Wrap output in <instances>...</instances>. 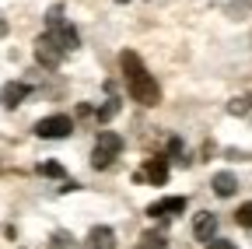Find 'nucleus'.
I'll use <instances>...</instances> for the list:
<instances>
[{
    "mask_svg": "<svg viewBox=\"0 0 252 249\" xmlns=\"http://www.w3.org/2000/svg\"><path fill=\"white\" fill-rule=\"evenodd\" d=\"M63 56H67V53L60 49V42H56L49 32L35 39V60H39L42 67H60V60H63Z\"/></svg>",
    "mask_w": 252,
    "mask_h": 249,
    "instance_id": "nucleus-4",
    "label": "nucleus"
},
{
    "mask_svg": "<svg viewBox=\"0 0 252 249\" xmlns=\"http://www.w3.org/2000/svg\"><path fill=\"white\" fill-rule=\"evenodd\" d=\"M207 249H238V246H231V242H224V239H214V242H207Z\"/></svg>",
    "mask_w": 252,
    "mask_h": 249,
    "instance_id": "nucleus-18",
    "label": "nucleus"
},
{
    "mask_svg": "<svg viewBox=\"0 0 252 249\" xmlns=\"http://www.w3.org/2000/svg\"><path fill=\"white\" fill-rule=\"evenodd\" d=\"M186 211V197H165V200H154L151 207H147V214L151 217H175V214H182Z\"/></svg>",
    "mask_w": 252,
    "mask_h": 249,
    "instance_id": "nucleus-7",
    "label": "nucleus"
},
{
    "mask_svg": "<svg viewBox=\"0 0 252 249\" xmlns=\"http://www.w3.org/2000/svg\"><path fill=\"white\" fill-rule=\"evenodd\" d=\"M81 249H116V232L109 225H94L88 239L81 242Z\"/></svg>",
    "mask_w": 252,
    "mask_h": 249,
    "instance_id": "nucleus-5",
    "label": "nucleus"
},
{
    "mask_svg": "<svg viewBox=\"0 0 252 249\" xmlns=\"http://www.w3.org/2000/svg\"><path fill=\"white\" fill-rule=\"evenodd\" d=\"M119 154H123V137L112 134V130H102L98 141H94V151H91V165L102 172V169H109L119 158Z\"/></svg>",
    "mask_w": 252,
    "mask_h": 249,
    "instance_id": "nucleus-2",
    "label": "nucleus"
},
{
    "mask_svg": "<svg viewBox=\"0 0 252 249\" xmlns=\"http://www.w3.org/2000/svg\"><path fill=\"white\" fill-rule=\"evenodd\" d=\"M137 179H147L154 186H165V179H168V158H151L144 165V172H137Z\"/></svg>",
    "mask_w": 252,
    "mask_h": 249,
    "instance_id": "nucleus-9",
    "label": "nucleus"
},
{
    "mask_svg": "<svg viewBox=\"0 0 252 249\" xmlns=\"http://www.w3.org/2000/svg\"><path fill=\"white\" fill-rule=\"evenodd\" d=\"M119 67H123V77H126V88H130L133 102H140V106H158L161 102V88H158V81L147 74L144 60L133 49L119 53Z\"/></svg>",
    "mask_w": 252,
    "mask_h": 249,
    "instance_id": "nucleus-1",
    "label": "nucleus"
},
{
    "mask_svg": "<svg viewBox=\"0 0 252 249\" xmlns=\"http://www.w3.org/2000/svg\"><path fill=\"white\" fill-rule=\"evenodd\" d=\"M210 186H214V193H217V197H231V193L238 190V179H235L231 172H217Z\"/></svg>",
    "mask_w": 252,
    "mask_h": 249,
    "instance_id": "nucleus-11",
    "label": "nucleus"
},
{
    "mask_svg": "<svg viewBox=\"0 0 252 249\" xmlns=\"http://www.w3.org/2000/svg\"><path fill=\"white\" fill-rule=\"evenodd\" d=\"M39 176H53V179H63V165H56V162H42V165H39Z\"/></svg>",
    "mask_w": 252,
    "mask_h": 249,
    "instance_id": "nucleus-17",
    "label": "nucleus"
},
{
    "mask_svg": "<svg viewBox=\"0 0 252 249\" xmlns=\"http://www.w3.org/2000/svg\"><path fill=\"white\" fill-rule=\"evenodd\" d=\"M116 4H130V0H116Z\"/></svg>",
    "mask_w": 252,
    "mask_h": 249,
    "instance_id": "nucleus-20",
    "label": "nucleus"
},
{
    "mask_svg": "<svg viewBox=\"0 0 252 249\" xmlns=\"http://www.w3.org/2000/svg\"><path fill=\"white\" fill-rule=\"evenodd\" d=\"M28 84L25 81H7L4 88H0V106H4V109H18L25 99H28Z\"/></svg>",
    "mask_w": 252,
    "mask_h": 249,
    "instance_id": "nucleus-6",
    "label": "nucleus"
},
{
    "mask_svg": "<svg viewBox=\"0 0 252 249\" xmlns=\"http://www.w3.org/2000/svg\"><path fill=\"white\" fill-rule=\"evenodd\" d=\"M4 36H7V21H4V18H0V39H4Z\"/></svg>",
    "mask_w": 252,
    "mask_h": 249,
    "instance_id": "nucleus-19",
    "label": "nucleus"
},
{
    "mask_svg": "<svg viewBox=\"0 0 252 249\" xmlns=\"http://www.w3.org/2000/svg\"><path fill=\"white\" fill-rule=\"evenodd\" d=\"M49 36L60 42V49H63V53H70V49H77V46H81L77 28H74V25H67V21H63V25H56V28H49Z\"/></svg>",
    "mask_w": 252,
    "mask_h": 249,
    "instance_id": "nucleus-8",
    "label": "nucleus"
},
{
    "mask_svg": "<svg viewBox=\"0 0 252 249\" xmlns=\"http://www.w3.org/2000/svg\"><path fill=\"white\" fill-rule=\"evenodd\" d=\"M49 249H77V242H74L67 232H56V235L49 239Z\"/></svg>",
    "mask_w": 252,
    "mask_h": 249,
    "instance_id": "nucleus-13",
    "label": "nucleus"
},
{
    "mask_svg": "<svg viewBox=\"0 0 252 249\" xmlns=\"http://www.w3.org/2000/svg\"><path fill=\"white\" fill-rule=\"evenodd\" d=\"M56 25H63V7L60 4L46 11V28H56Z\"/></svg>",
    "mask_w": 252,
    "mask_h": 249,
    "instance_id": "nucleus-16",
    "label": "nucleus"
},
{
    "mask_svg": "<svg viewBox=\"0 0 252 249\" xmlns=\"http://www.w3.org/2000/svg\"><path fill=\"white\" fill-rule=\"evenodd\" d=\"M70 130H74L70 116H46L35 123V137H42V141H63V137H70Z\"/></svg>",
    "mask_w": 252,
    "mask_h": 249,
    "instance_id": "nucleus-3",
    "label": "nucleus"
},
{
    "mask_svg": "<svg viewBox=\"0 0 252 249\" xmlns=\"http://www.w3.org/2000/svg\"><path fill=\"white\" fill-rule=\"evenodd\" d=\"M235 221H238L242 228H252V200H249V204H242V207L235 211Z\"/></svg>",
    "mask_w": 252,
    "mask_h": 249,
    "instance_id": "nucleus-14",
    "label": "nucleus"
},
{
    "mask_svg": "<svg viewBox=\"0 0 252 249\" xmlns=\"http://www.w3.org/2000/svg\"><path fill=\"white\" fill-rule=\"evenodd\" d=\"M193 235H196V242H214L217 239V214H200L193 225Z\"/></svg>",
    "mask_w": 252,
    "mask_h": 249,
    "instance_id": "nucleus-10",
    "label": "nucleus"
},
{
    "mask_svg": "<svg viewBox=\"0 0 252 249\" xmlns=\"http://www.w3.org/2000/svg\"><path fill=\"white\" fill-rule=\"evenodd\" d=\"M116 112H119V99H109V102H105V106L98 109V119H102V123H109V119H112Z\"/></svg>",
    "mask_w": 252,
    "mask_h": 249,
    "instance_id": "nucleus-15",
    "label": "nucleus"
},
{
    "mask_svg": "<svg viewBox=\"0 0 252 249\" xmlns=\"http://www.w3.org/2000/svg\"><path fill=\"white\" fill-rule=\"evenodd\" d=\"M140 249H168V246H165V235L161 232H144L140 235Z\"/></svg>",
    "mask_w": 252,
    "mask_h": 249,
    "instance_id": "nucleus-12",
    "label": "nucleus"
}]
</instances>
